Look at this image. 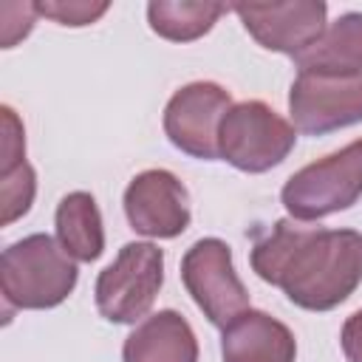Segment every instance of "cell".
<instances>
[{
	"mask_svg": "<svg viewBox=\"0 0 362 362\" xmlns=\"http://www.w3.org/2000/svg\"><path fill=\"white\" fill-rule=\"evenodd\" d=\"M252 269L308 311H328L362 283V235L354 229H300L280 221L255 243Z\"/></svg>",
	"mask_w": 362,
	"mask_h": 362,
	"instance_id": "1",
	"label": "cell"
},
{
	"mask_svg": "<svg viewBox=\"0 0 362 362\" xmlns=\"http://www.w3.org/2000/svg\"><path fill=\"white\" fill-rule=\"evenodd\" d=\"M76 286V266L48 235H28L0 257V288L8 305L54 308Z\"/></svg>",
	"mask_w": 362,
	"mask_h": 362,
	"instance_id": "2",
	"label": "cell"
},
{
	"mask_svg": "<svg viewBox=\"0 0 362 362\" xmlns=\"http://www.w3.org/2000/svg\"><path fill=\"white\" fill-rule=\"evenodd\" d=\"M362 195V139L297 170L283 187V206L297 221L348 209Z\"/></svg>",
	"mask_w": 362,
	"mask_h": 362,
	"instance_id": "3",
	"label": "cell"
},
{
	"mask_svg": "<svg viewBox=\"0 0 362 362\" xmlns=\"http://www.w3.org/2000/svg\"><path fill=\"white\" fill-rule=\"evenodd\" d=\"M294 127L263 102L232 105L218 130V156L243 173L280 164L294 147Z\"/></svg>",
	"mask_w": 362,
	"mask_h": 362,
	"instance_id": "4",
	"label": "cell"
},
{
	"mask_svg": "<svg viewBox=\"0 0 362 362\" xmlns=\"http://www.w3.org/2000/svg\"><path fill=\"white\" fill-rule=\"evenodd\" d=\"M164 280V252L153 243H124L96 280V308L110 322L144 317Z\"/></svg>",
	"mask_w": 362,
	"mask_h": 362,
	"instance_id": "5",
	"label": "cell"
},
{
	"mask_svg": "<svg viewBox=\"0 0 362 362\" xmlns=\"http://www.w3.org/2000/svg\"><path fill=\"white\" fill-rule=\"evenodd\" d=\"M181 280L212 325L226 328L249 308V294L235 274L232 252L218 238L192 243L181 260Z\"/></svg>",
	"mask_w": 362,
	"mask_h": 362,
	"instance_id": "6",
	"label": "cell"
},
{
	"mask_svg": "<svg viewBox=\"0 0 362 362\" xmlns=\"http://www.w3.org/2000/svg\"><path fill=\"white\" fill-rule=\"evenodd\" d=\"M288 110L300 133H328L362 122V74H314L300 71L288 93Z\"/></svg>",
	"mask_w": 362,
	"mask_h": 362,
	"instance_id": "7",
	"label": "cell"
},
{
	"mask_svg": "<svg viewBox=\"0 0 362 362\" xmlns=\"http://www.w3.org/2000/svg\"><path fill=\"white\" fill-rule=\"evenodd\" d=\"M229 107L232 99L221 85L192 82L167 102L164 133L178 150L195 158H218V130Z\"/></svg>",
	"mask_w": 362,
	"mask_h": 362,
	"instance_id": "8",
	"label": "cell"
},
{
	"mask_svg": "<svg viewBox=\"0 0 362 362\" xmlns=\"http://www.w3.org/2000/svg\"><path fill=\"white\" fill-rule=\"evenodd\" d=\"M325 3L294 0V3H238L235 14L246 31L269 51L291 54L294 59L311 48L325 31Z\"/></svg>",
	"mask_w": 362,
	"mask_h": 362,
	"instance_id": "9",
	"label": "cell"
},
{
	"mask_svg": "<svg viewBox=\"0 0 362 362\" xmlns=\"http://www.w3.org/2000/svg\"><path fill=\"white\" fill-rule=\"evenodd\" d=\"M124 212L147 238H175L189 226V195L167 170H144L124 189Z\"/></svg>",
	"mask_w": 362,
	"mask_h": 362,
	"instance_id": "10",
	"label": "cell"
},
{
	"mask_svg": "<svg viewBox=\"0 0 362 362\" xmlns=\"http://www.w3.org/2000/svg\"><path fill=\"white\" fill-rule=\"evenodd\" d=\"M223 362H294V334L274 317L246 308L223 328Z\"/></svg>",
	"mask_w": 362,
	"mask_h": 362,
	"instance_id": "11",
	"label": "cell"
},
{
	"mask_svg": "<svg viewBox=\"0 0 362 362\" xmlns=\"http://www.w3.org/2000/svg\"><path fill=\"white\" fill-rule=\"evenodd\" d=\"M124 362H198V342L178 311L147 317L124 339Z\"/></svg>",
	"mask_w": 362,
	"mask_h": 362,
	"instance_id": "12",
	"label": "cell"
},
{
	"mask_svg": "<svg viewBox=\"0 0 362 362\" xmlns=\"http://www.w3.org/2000/svg\"><path fill=\"white\" fill-rule=\"evenodd\" d=\"M300 71L314 74H342L359 76L362 74V14L351 11L325 25L320 40L297 57Z\"/></svg>",
	"mask_w": 362,
	"mask_h": 362,
	"instance_id": "13",
	"label": "cell"
},
{
	"mask_svg": "<svg viewBox=\"0 0 362 362\" xmlns=\"http://www.w3.org/2000/svg\"><path fill=\"white\" fill-rule=\"evenodd\" d=\"M57 240L74 260H96L105 249L102 215L88 192H71L57 206Z\"/></svg>",
	"mask_w": 362,
	"mask_h": 362,
	"instance_id": "14",
	"label": "cell"
},
{
	"mask_svg": "<svg viewBox=\"0 0 362 362\" xmlns=\"http://www.w3.org/2000/svg\"><path fill=\"white\" fill-rule=\"evenodd\" d=\"M226 11L223 3H150L147 6V20L150 28L173 42H189L206 34L215 20Z\"/></svg>",
	"mask_w": 362,
	"mask_h": 362,
	"instance_id": "15",
	"label": "cell"
},
{
	"mask_svg": "<svg viewBox=\"0 0 362 362\" xmlns=\"http://www.w3.org/2000/svg\"><path fill=\"white\" fill-rule=\"evenodd\" d=\"M34 189H37V178H34V170L28 164H20L17 170L0 175L3 223H11V221H17L20 215L28 212V206L34 201Z\"/></svg>",
	"mask_w": 362,
	"mask_h": 362,
	"instance_id": "16",
	"label": "cell"
},
{
	"mask_svg": "<svg viewBox=\"0 0 362 362\" xmlns=\"http://www.w3.org/2000/svg\"><path fill=\"white\" fill-rule=\"evenodd\" d=\"M34 8L59 25H88L107 11V3H34Z\"/></svg>",
	"mask_w": 362,
	"mask_h": 362,
	"instance_id": "17",
	"label": "cell"
},
{
	"mask_svg": "<svg viewBox=\"0 0 362 362\" xmlns=\"http://www.w3.org/2000/svg\"><path fill=\"white\" fill-rule=\"evenodd\" d=\"M0 175L17 170L25 164V139H23V124L17 122L11 107H3V147H0Z\"/></svg>",
	"mask_w": 362,
	"mask_h": 362,
	"instance_id": "18",
	"label": "cell"
},
{
	"mask_svg": "<svg viewBox=\"0 0 362 362\" xmlns=\"http://www.w3.org/2000/svg\"><path fill=\"white\" fill-rule=\"evenodd\" d=\"M34 3H3L0 6V31H3V48H11L17 40H23L34 25Z\"/></svg>",
	"mask_w": 362,
	"mask_h": 362,
	"instance_id": "19",
	"label": "cell"
},
{
	"mask_svg": "<svg viewBox=\"0 0 362 362\" xmlns=\"http://www.w3.org/2000/svg\"><path fill=\"white\" fill-rule=\"evenodd\" d=\"M342 351L348 362H362V308L354 311L348 317V322L342 325Z\"/></svg>",
	"mask_w": 362,
	"mask_h": 362,
	"instance_id": "20",
	"label": "cell"
}]
</instances>
